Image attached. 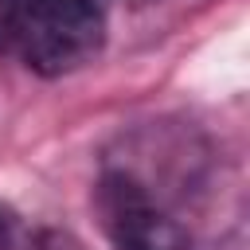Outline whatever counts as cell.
<instances>
[{
  "mask_svg": "<svg viewBox=\"0 0 250 250\" xmlns=\"http://www.w3.org/2000/svg\"><path fill=\"white\" fill-rule=\"evenodd\" d=\"M109 0H12L8 51L55 78L86 66L105 39Z\"/></svg>",
  "mask_w": 250,
  "mask_h": 250,
  "instance_id": "6da1fadb",
  "label": "cell"
},
{
  "mask_svg": "<svg viewBox=\"0 0 250 250\" xmlns=\"http://www.w3.org/2000/svg\"><path fill=\"white\" fill-rule=\"evenodd\" d=\"M102 211L117 250H184L180 227L164 219L129 176H109L102 184Z\"/></svg>",
  "mask_w": 250,
  "mask_h": 250,
  "instance_id": "7a4b0ae2",
  "label": "cell"
},
{
  "mask_svg": "<svg viewBox=\"0 0 250 250\" xmlns=\"http://www.w3.org/2000/svg\"><path fill=\"white\" fill-rule=\"evenodd\" d=\"M8 27H12V0H0V51H8Z\"/></svg>",
  "mask_w": 250,
  "mask_h": 250,
  "instance_id": "3957f363",
  "label": "cell"
}]
</instances>
